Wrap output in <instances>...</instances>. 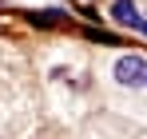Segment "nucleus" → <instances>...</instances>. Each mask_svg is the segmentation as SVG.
I'll use <instances>...</instances> for the list:
<instances>
[{"label":"nucleus","mask_w":147,"mask_h":139,"mask_svg":"<svg viewBox=\"0 0 147 139\" xmlns=\"http://www.w3.org/2000/svg\"><path fill=\"white\" fill-rule=\"evenodd\" d=\"M123 88H147V60L143 56H119V64L111 72Z\"/></svg>","instance_id":"nucleus-1"},{"label":"nucleus","mask_w":147,"mask_h":139,"mask_svg":"<svg viewBox=\"0 0 147 139\" xmlns=\"http://www.w3.org/2000/svg\"><path fill=\"white\" fill-rule=\"evenodd\" d=\"M111 20L123 24V28H135V32H143V36H147V20L135 12L131 0H115V4H111Z\"/></svg>","instance_id":"nucleus-2"}]
</instances>
